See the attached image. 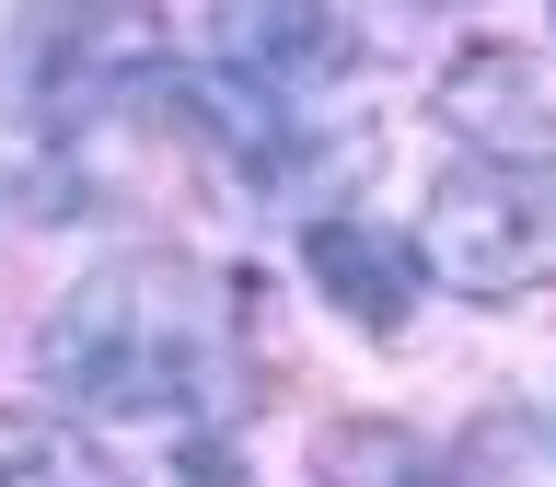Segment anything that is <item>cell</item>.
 <instances>
[{"label": "cell", "mask_w": 556, "mask_h": 487, "mask_svg": "<svg viewBox=\"0 0 556 487\" xmlns=\"http://www.w3.org/2000/svg\"><path fill=\"white\" fill-rule=\"evenodd\" d=\"M35 360L93 417H198L220 383V325L186 267H93L47 313Z\"/></svg>", "instance_id": "6da1fadb"}, {"label": "cell", "mask_w": 556, "mask_h": 487, "mask_svg": "<svg viewBox=\"0 0 556 487\" xmlns=\"http://www.w3.org/2000/svg\"><path fill=\"white\" fill-rule=\"evenodd\" d=\"M429 278L464 290V302H510L545 278V209L521 198L510 174H452L441 198H429Z\"/></svg>", "instance_id": "7a4b0ae2"}, {"label": "cell", "mask_w": 556, "mask_h": 487, "mask_svg": "<svg viewBox=\"0 0 556 487\" xmlns=\"http://www.w3.org/2000/svg\"><path fill=\"white\" fill-rule=\"evenodd\" d=\"M441 128L464 151H486L498 174H533L556 163V70L533 47H464L441 70Z\"/></svg>", "instance_id": "3957f363"}, {"label": "cell", "mask_w": 556, "mask_h": 487, "mask_svg": "<svg viewBox=\"0 0 556 487\" xmlns=\"http://www.w3.org/2000/svg\"><path fill=\"white\" fill-rule=\"evenodd\" d=\"M220 70L290 104L348 70V12L337 0H220Z\"/></svg>", "instance_id": "277c9868"}, {"label": "cell", "mask_w": 556, "mask_h": 487, "mask_svg": "<svg viewBox=\"0 0 556 487\" xmlns=\"http://www.w3.org/2000/svg\"><path fill=\"white\" fill-rule=\"evenodd\" d=\"M302 278L348 313V325H359V337H394V325L417 313V267H406V244L382 233V221H348V209L302 233Z\"/></svg>", "instance_id": "5b68a950"}, {"label": "cell", "mask_w": 556, "mask_h": 487, "mask_svg": "<svg viewBox=\"0 0 556 487\" xmlns=\"http://www.w3.org/2000/svg\"><path fill=\"white\" fill-rule=\"evenodd\" d=\"M313 476L325 487H441V464H429V441L394 429V417H337V429L313 441Z\"/></svg>", "instance_id": "8992f818"}, {"label": "cell", "mask_w": 556, "mask_h": 487, "mask_svg": "<svg viewBox=\"0 0 556 487\" xmlns=\"http://www.w3.org/2000/svg\"><path fill=\"white\" fill-rule=\"evenodd\" d=\"M0 487H116V464L47 417H0Z\"/></svg>", "instance_id": "52a82bcc"}, {"label": "cell", "mask_w": 556, "mask_h": 487, "mask_svg": "<svg viewBox=\"0 0 556 487\" xmlns=\"http://www.w3.org/2000/svg\"><path fill=\"white\" fill-rule=\"evenodd\" d=\"M174 487H243V464H232V441H174Z\"/></svg>", "instance_id": "ba28073f"}]
</instances>
